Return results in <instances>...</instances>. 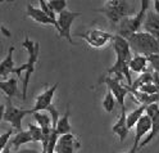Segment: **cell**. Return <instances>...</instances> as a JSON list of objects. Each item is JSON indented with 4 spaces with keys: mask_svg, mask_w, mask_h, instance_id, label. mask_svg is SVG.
Segmentation results:
<instances>
[{
    "mask_svg": "<svg viewBox=\"0 0 159 153\" xmlns=\"http://www.w3.org/2000/svg\"><path fill=\"white\" fill-rule=\"evenodd\" d=\"M96 12L103 13L111 23L118 25L123 18L135 14V7L127 0H107L102 8L96 9Z\"/></svg>",
    "mask_w": 159,
    "mask_h": 153,
    "instance_id": "1",
    "label": "cell"
},
{
    "mask_svg": "<svg viewBox=\"0 0 159 153\" xmlns=\"http://www.w3.org/2000/svg\"><path fill=\"white\" fill-rule=\"evenodd\" d=\"M131 50H134L135 54L139 55H159V41L148 32H137L128 37Z\"/></svg>",
    "mask_w": 159,
    "mask_h": 153,
    "instance_id": "2",
    "label": "cell"
},
{
    "mask_svg": "<svg viewBox=\"0 0 159 153\" xmlns=\"http://www.w3.org/2000/svg\"><path fill=\"white\" fill-rule=\"evenodd\" d=\"M140 4H141L140 12L136 13L132 17H126L119 22V25H118V35L119 36L128 39L132 35L140 32L139 30H140V27L143 26V23L145 21V17L148 13V7L150 4V2H149V0H141Z\"/></svg>",
    "mask_w": 159,
    "mask_h": 153,
    "instance_id": "3",
    "label": "cell"
},
{
    "mask_svg": "<svg viewBox=\"0 0 159 153\" xmlns=\"http://www.w3.org/2000/svg\"><path fill=\"white\" fill-rule=\"evenodd\" d=\"M22 46L27 50V54H28V59L26 62L27 69L23 75V86H22V100H26L27 98V88L30 84V79H31L32 74L35 72V65L39 59V52H40V44L32 41L28 36L25 37Z\"/></svg>",
    "mask_w": 159,
    "mask_h": 153,
    "instance_id": "4",
    "label": "cell"
},
{
    "mask_svg": "<svg viewBox=\"0 0 159 153\" xmlns=\"http://www.w3.org/2000/svg\"><path fill=\"white\" fill-rule=\"evenodd\" d=\"M35 111L31 108V109H22V108H17L12 104L11 100L7 102V107H5V112L2 117V120L4 122H8V124H11L12 127L19 132V131H23L22 129V120L28 116V115H34Z\"/></svg>",
    "mask_w": 159,
    "mask_h": 153,
    "instance_id": "5",
    "label": "cell"
},
{
    "mask_svg": "<svg viewBox=\"0 0 159 153\" xmlns=\"http://www.w3.org/2000/svg\"><path fill=\"white\" fill-rule=\"evenodd\" d=\"M99 83H105L107 86H108V90H111L116 100H117V103L119 104V107L122 108H126V103H125V100H126V97L127 94L130 93V90H128L127 85L123 86L122 83H121V80H119L118 77H113V76H103L100 80H99Z\"/></svg>",
    "mask_w": 159,
    "mask_h": 153,
    "instance_id": "6",
    "label": "cell"
},
{
    "mask_svg": "<svg viewBox=\"0 0 159 153\" xmlns=\"http://www.w3.org/2000/svg\"><path fill=\"white\" fill-rule=\"evenodd\" d=\"M81 16L78 12H71V11H64L61 14H58V23L61 27V32H59V37H64L68 40L69 44H73V39L71 35V28L75 19Z\"/></svg>",
    "mask_w": 159,
    "mask_h": 153,
    "instance_id": "7",
    "label": "cell"
},
{
    "mask_svg": "<svg viewBox=\"0 0 159 153\" xmlns=\"http://www.w3.org/2000/svg\"><path fill=\"white\" fill-rule=\"evenodd\" d=\"M77 36L84 39L93 48H103L109 40H113L114 37V35H111L109 32H105L103 30H98V28H91L87 32L78 34Z\"/></svg>",
    "mask_w": 159,
    "mask_h": 153,
    "instance_id": "8",
    "label": "cell"
},
{
    "mask_svg": "<svg viewBox=\"0 0 159 153\" xmlns=\"http://www.w3.org/2000/svg\"><path fill=\"white\" fill-rule=\"evenodd\" d=\"M58 83H55L53 86L48 88L45 91H43L40 95H37L36 98V103L34 106V111L35 112H48L53 107V98H54V94L58 89Z\"/></svg>",
    "mask_w": 159,
    "mask_h": 153,
    "instance_id": "9",
    "label": "cell"
},
{
    "mask_svg": "<svg viewBox=\"0 0 159 153\" xmlns=\"http://www.w3.org/2000/svg\"><path fill=\"white\" fill-rule=\"evenodd\" d=\"M26 16L32 18L35 22L41 23V25H46V26H54V28L58 31V34L61 32V27H59V23L55 19L50 18L48 14H45L40 8H35L32 4H27L26 8Z\"/></svg>",
    "mask_w": 159,
    "mask_h": 153,
    "instance_id": "10",
    "label": "cell"
},
{
    "mask_svg": "<svg viewBox=\"0 0 159 153\" xmlns=\"http://www.w3.org/2000/svg\"><path fill=\"white\" fill-rule=\"evenodd\" d=\"M112 45L116 52V57L122 58L127 63L131 62L134 55L131 53V46H130V43H128L127 39L119 36V35H114V37L112 40Z\"/></svg>",
    "mask_w": 159,
    "mask_h": 153,
    "instance_id": "11",
    "label": "cell"
},
{
    "mask_svg": "<svg viewBox=\"0 0 159 153\" xmlns=\"http://www.w3.org/2000/svg\"><path fill=\"white\" fill-rule=\"evenodd\" d=\"M78 148H80V141L72 134H67L59 136L55 153H75L76 149Z\"/></svg>",
    "mask_w": 159,
    "mask_h": 153,
    "instance_id": "12",
    "label": "cell"
},
{
    "mask_svg": "<svg viewBox=\"0 0 159 153\" xmlns=\"http://www.w3.org/2000/svg\"><path fill=\"white\" fill-rule=\"evenodd\" d=\"M153 129V122H152V118L149 117L148 115H144L140 120H139L137 122V125L135 126V141L136 144L140 146V143L143 141L141 139L148 134L149 135V132L152 131Z\"/></svg>",
    "mask_w": 159,
    "mask_h": 153,
    "instance_id": "13",
    "label": "cell"
},
{
    "mask_svg": "<svg viewBox=\"0 0 159 153\" xmlns=\"http://www.w3.org/2000/svg\"><path fill=\"white\" fill-rule=\"evenodd\" d=\"M144 32L150 34L159 41V14L155 12H148L143 23Z\"/></svg>",
    "mask_w": 159,
    "mask_h": 153,
    "instance_id": "14",
    "label": "cell"
},
{
    "mask_svg": "<svg viewBox=\"0 0 159 153\" xmlns=\"http://www.w3.org/2000/svg\"><path fill=\"white\" fill-rule=\"evenodd\" d=\"M126 111H127L126 108L121 109V115H119L117 122L112 127V131L119 138V141H123L127 138L128 132H130V129L127 126V112Z\"/></svg>",
    "mask_w": 159,
    "mask_h": 153,
    "instance_id": "15",
    "label": "cell"
},
{
    "mask_svg": "<svg viewBox=\"0 0 159 153\" xmlns=\"http://www.w3.org/2000/svg\"><path fill=\"white\" fill-rule=\"evenodd\" d=\"M16 48L11 46L9 48V52L5 57L4 60H2L0 63V75H2V81H4L5 76H9L11 74H13V71L16 68V63H14V59H13V53H14Z\"/></svg>",
    "mask_w": 159,
    "mask_h": 153,
    "instance_id": "16",
    "label": "cell"
},
{
    "mask_svg": "<svg viewBox=\"0 0 159 153\" xmlns=\"http://www.w3.org/2000/svg\"><path fill=\"white\" fill-rule=\"evenodd\" d=\"M0 89L7 95L8 100H12V98L18 94V80L16 77H11L7 81H0Z\"/></svg>",
    "mask_w": 159,
    "mask_h": 153,
    "instance_id": "17",
    "label": "cell"
},
{
    "mask_svg": "<svg viewBox=\"0 0 159 153\" xmlns=\"http://www.w3.org/2000/svg\"><path fill=\"white\" fill-rule=\"evenodd\" d=\"M148 63H149L148 57L135 54V55L132 57V59H131V62L128 63V66H130V69H131V71H134V72H137V74H144V72H146Z\"/></svg>",
    "mask_w": 159,
    "mask_h": 153,
    "instance_id": "18",
    "label": "cell"
},
{
    "mask_svg": "<svg viewBox=\"0 0 159 153\" xmlns=\"http://www.w3.org/2000/svg\"><path fill=\"white\" fill-rule=\"evenodd\" d=\"M69 116H71V111H69V106H67V109H66L64 116L59 118L58 124H57V126H55V130H57V132L59 134V136L71 134V124H69Z\"/></svg>",
    "mask_w": 159,
    "mask_h": 153,
    "instance_id": "19",
    "label": "cell"
},
{
    "mask_svg": "<svg viewBox=\"0 0 159 153\" xmlns=\"http://www.w3.org/2000/svg\"><path fill=\"white\" fill-rule=\"evenodd\" d=\"M145 111H146V107L145 106H140L139 108L131 111L130 113H127V126H128V129L131 130L132 127H135L137 125L139 120L145 115Z\"/></svg>",
    "mask_w": 159,
    "mask_h": 153,
    "instance_id": "20",
    "label": "cell"
},
{
    "mask_svg": "<svg viewBox=\"0 0 159 153\" xmlns=\"http://www.w3.org/2000/svg\"><path fill=\"white\" fill-rule=\"evenodd\" d=\"M30 141H34L32 140V135L31 132H30L28 130L27 131H19V132H16V135L13 136L12 139V147L18 149L21 146L26 144V143H30Z\"/></svg>",
    "mask_w": 159,
    "mask_h": 153,
    "instance_id": "21",
    "label": "cell"
},
{
    "mask_svg": "<svg viewBox=\"0 0 159 153\" xmlns=\"http://www.w3.org/2000/svg\"><path fill=\"white\" fill-rule=\"evenodd\" d=\"M154 83V71H146V72L141 74L140 76H139L135 81H134V84L130 89H134V90H139L141 86L146 85V84H153Z\"/></svg>",
    "mask_w": 159,
    "mask_h": 153,
    "instance_id": "22",
    "label": "cell"
},
{
    "mask_svg": "<svg viewBox=\"0 0 159 153\" xmlns=\"http://www.w3.org/2000/svg\"><path fill=\"white\" fill-rule=\"evenodd\" d=\"M116 102L117 100H116L113 93H112L111 90H108L105 97H104V99H103V103H102L104 111L108 112V113H112V112L114 111V107H116Z\"/></svg>",
    "mask_w": 159,
    "mask_h": 153,
    "instance_id": "23",
    "label": "cell"
},
{
    "mask_svg": "<svg viewBox=\"0 0 159 153\" xmlns=\"http://www.w3.org/2000/svg\"><path fill=\"white\" fill-rule=\"evenodd\" d=\"M27 126H28V131L31 132V135H32V140L41 143L43 139H44L43 129L40 127L39 125H32V124H27Z\"/></svg>",
    "mask_w": 159,
    "mask_h": 153,
    "instance_id": "24",
    "label": "cell"
},
{
    "mask_svg": "<svg viewBox=\"0 0 159 153\" xmlns=\"http://www.w3.org/2000/svg\"><path fill=\"white\" fill-rule=\"evenodd\" d=\"M52 9L55 12V14H61L62 12L67 11V2L66 0H50L49 2Z\"/></svg>",
    "mask_w": 159,
    "mask_h": 153,
    "instance_id": "25",
    "label": "cell"
},
{
    "mask_svg": "<svg viewBox=\"0 0 159 153\" xmlns=\"http://www.w3.org/2000/svg\"><path fill=\"white\" fill-rule=\"evenodd\" d=\"M39 3H40V9L45 13V14H48L50 18H53V19H55V21H58V18H57V14H55V12L52 9V7H50V4H49V2H45V0H39Z\"/></svg>",
    "mask_w": 159,
    "mask_h": 153,
    "instance_id": "26",
    "label": "cell"
},
{
    "mask_svg": "<svg viewBox=\"0 0 159 153\" xmlns=\"http://www.w3.org/2000/svg\"><path fill=\"white\" fill-rule=\"evenodd\" d=\"M13 131H14V129H13V127H11V129H9L7 132H3V134L0 135V149H2V151L7 147V143H8L9 138L12 136Z\"/></svg>",
    "mask_w": 159,
    "mask_h": 153,
    "instance_id": "27",
    "label": "cell"
},
{
    "mask_svg": "<svg viewBox=\"0 0 159 153\" xmlns=\"http://www.w3.org/2000/svg\"><path fill=\"white\" fill-rule=\"evenodd\" d=\"M148 59H149L150 66L153 67V69L159 74V55H150V57H148Z\"/></svg>",
    "mask_w": 159,
    "mask_h": 153,
    "instance_id": "28",
    "label": "cell"
},
{
    "mask_svg": "<svg viewBox=\"0 0 159 153\" xmlns=\"http://www.w3.org/2000/svg\"><path fill=\"white\" fill-rule=\"evenodd\" d=\"M16 153H41V152H39L37 149H34V148H23L17 151Z\"/></svg>",
    "mask_w": 159,
    "mask_h": 153,
    "instance_id": "29",
    "label": "cell"
},
{
    "mask_svg": "<svg viewBox=\"0 0 159 153\" xmlns=\"http://www.w3.org/2000/svg\"><path fill=\"white\" fill-rule=\"evenodd\" d=\"M139 147H140V146H139V144H136V143H134V146L130 148V151H128V152H125V153H137V149H139Z\"/></svg>",
    "mask_w": 159,
    "mask_h": 153,
    "instance_id": "30",
    "label": "cell"
},
{
    "mask_svg": "<svg viewBox=\"0 0 159 153\" xmlns=\"http://www.w3.org/2000/svg\"><path fill=\"white\" fill-rule=\"evenodd\" d=\"M154 8H155V13L159 14V0H154Z\"/></svg>",
    "mask_w": 159,
    "mask_h": 153,
    "instance_id": "31",
    "label": "cell"
},
{
    "mask_svg": "<svg viewBox=\"0 0 159 153\" xmlns=\"http://www.w3.org/2000/svg\"><path fill=\"white\" fill-rule=\"evenodd\" d=\"M2 153H11V148H9V147L7 146V147H5V148L2 151Z\"/></svg>",
    "mask_w": 159,
    "mask_h": 153,
    "instance_id": "32",
    "label": "cell"
},
{
    "mask_svg": "<svg viewBox=\"0 0 159 153\" xmlns=\"http://www.w3.org/2000/svg\"><path fill=\"white\" fill-rule=\"evenodd\" d=\"M41 153H48V151H46V148H41Z\"/></svg>",
    "mask_w": 159,
    "mask_h": 153,
    "instance_id": "33",
    "label": "cell"
}]
</instances>
